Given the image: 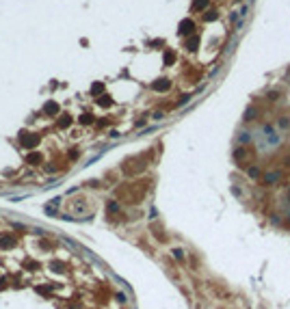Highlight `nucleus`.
Listing matches in <instances>:
<instances>
[{"label":"nucleus","mask_w":290,"mask_h":309,"mask_svg":"<svg viewBox=\"0 0 290 309\" xmlns=\"http://www.w3.org/2000/svg\"><path fill=\"white\" fill-rule=\"evenodd\" d=\"M234 158H236V164H241V167H245V164H247V160H249L251 156H249V151H247L245 147H238V149L234 151Z\"/></svg>","instance_id":"1"},{"label":"nucleus","mask_w":290,"mask_h":309,"mask_svg":"<svg viewBox=\"0 0 290 309\" xmlns=\"http://www.w3.org/2000/svg\"><path fill=\"white\" fill-rule=\"evenodd\" d=\"M279 177H282V171H273V173H266V175L262 177V182L264 184H275V182H279Z\"/></svg>","instance_id":"2"},{"label":"nucleus","mask_w":290,"mask_h":309,"mask_svg":"<svg viewBox=\"0 0 290 309\" xmlns=\"http://www.w3.org/2000/svg\"><path fill=\"white\" fill-rule=\"evenodd\" d=\"M247 175L251 177V179H258L260 177V169L258 167H247Z\"/></svg>","instance_id":"3"},{"label":"nucleus","mask_w":290,"mask_h":309,"mask_svg":"<svg viewBox=\"0 0 290 309\" xmlns=\"http://www.w3.org/2000/svg\"><path fill=\"white\" fill-rule=\"evenodd\" d=\"M193 28V22L191 20H186V22H182V26H180V33L182 35H189V30Z\"/></svg>","instance_id":"4"},{"label":"nucleus","mask_w":290,"mask_h":309,"mask_svg":"<svg viewBox=\"0 0 290 309\" xmlns=\"http://www.w3.org/2000/svg\"><path fill=\"white\" fill-rule=\"evenodd\" d=\"M154 89H156V91H165V89H169V82H167V80H158V82L154 85Z\"/></svg>","instance_id":"5"},{"label":"nucleus","mask_w":290,"mask_h":309,"mask_svg":"<svg viewBox=\"0 0 290 309\" xmlns=\"http://www.w3.org/2000/svg\"><path fill=\"white\" fill-rule=\"evenodd\" d=\"M279 128H282V130H288L290 128V119L288 117H279Z\"/></svg>","instance_id":"6"},{"label":"nucleus","mask_w":290,"mask_h":309,"mask_svg":"<svg viewBox=\"0 0 290 309\" xmlns=\"http://www.w3.org/2000/svg\"><path fill=\"white\" fill-rule=\"evenodd\" d=\"M173 257L182 262V260H184V251H182V249H173Z\"/></svg>","instance_id":"7"},{"label":"nucleus","mask_w":290,"mask_h":309,"mask_svg":"<svg viewBox=\"0 0 290 309\" xmlns=\"http://www.w3.org/2000/svg\"><path fill=\"white\" fill-rule=\"evenodd\" d=\"M249 138H251V134H247V132H242L241 136H238V141H241L242 145H245V143H249Z\"/></svg>","instance_id":"8"},{"label":"nucleus","mask_w":290,"mask_h":309,"mask_svg":"<svg viewBox=\"0 0 290 309\" xmlns=\"http://www.w3.org/2000/svg\"><path fill=\"white\" fill-rule=\"evenodd\" d=\"M251 117H255V108H249V110H247V115H245V119H247V121H251Z\"/></svg>","instance_id":"9"},{"label":"nucleus","mask_w":290,"mask_h":309,"mask_svg":"<svg viewBox=\"0 0 290 309\" xmlns=\"http://www.w3.org/2000/svg\"><path fill=\"white\" fill-rule=\"evenodd\" d=\"M208 4V0H195V9H203Z\"/></svg>","instance_id":"10"}]
</instances>
